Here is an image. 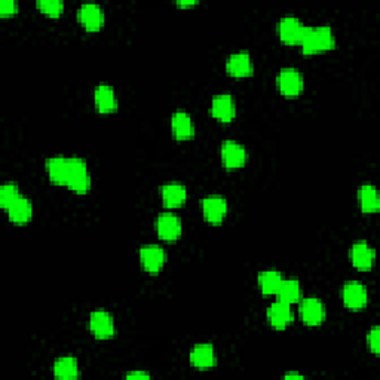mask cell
Wrapping results in <instances>:
<instances>
[{
    "mask_svg": "<svg viewBox=\"0 0 380 380\" xmlns=\"http://www.w3.org/2000/svg\"><path fill=\"white\" fill-rule=\"evenodd\" d=\"M300 318L309 327H318L326 321L327 311L324 303L317 298H306L300 300Z\"/></svg>",
    "mask_w": 380,
    "mask_h": 380,
    "instance_id": "obj_5",
    "label": "cell"
},
{
    "mask_svg": "<svg viewBox=\"0 0 380 380\" xmlns=\"http://www.w3.org/2000/svg\"><path fill=\"white\" fill-rule=\"evenodd\" d=\"M78 20L83 25V29L89 33H96L103 29L104 25V11L100 5L85 3L79 8Z\"/></svg>",
    "mask_w": 380,
    "mask_h": 380,
    "instance_id": "obj_9",
    "label": "cell"
},
{
    "mask_svg": "<svg viewBox=\"0 0 380 380\" xmlns=\"http://www.w3.org/2000/svg\"><path fill=\"white\" fill-rule=\"evenodd\" d=\"M376 253L366 241H358L350 248V262L358 271H370L375 265Z\"/></svg>",
    "mask_w": 380,
    "mask_h": 380,
    "instance_id": "obj_17",
    "label": "cell"
},
{
    "mask_svg": "<svg viewBox=\"0 0 380 380\" xmlns=\"http://www.w3.org/2000/svg\"><path fill=\"white\" fill-rule=\"evenodd\" d=\"M211 116L217 119L219 122L229 124L236 116V104L230 94H220L211 103Z\"/></svg>",
    "mask_w": 380,
    "mask_h": 380,
    "instance_id": "obj_14",
    "label": "cell"
},
{
    "mask_svg": "<svg viewBox=\"0 0 380 380\" xmlns=\"http://www.w3.org/2000/svg\"><path fill=\"white\" fill-rule=\"evenodd\" d=\"M276 87L285 98H298L304 89L303 75L298 69H282L276 76Z\"/></svg>",
    "mask_w": 380,
    "mask_h": 380,
    "instance_id": "obj_3",
    "label": "cell"
},
{
    "mask_svg": "<svg viewBox=\"0 0 380 380\" xmlns=\"http://www.w3.org/2000/svg\"><path fill=\"white\" fill-rule=\"evenodd\" d=\"M89 330L100 340L112 339L116 333L115 320L107 311H94L89 317Z\"/></svg>",
    "mask_w": 380,
    "mask_h": 380,
    "instance_id": "obj_4",
    "label": "cell"
},
{
    "mask_svg": "<svg viewBox=\"0 0 380 380\" xmlns=\"http://www.w3.org/2000/svg\"><path fill=\"white\" fill-rule=\"evenodd\" d=\"M367 343H368L370 350H372L375 355H379V352H380V328L377 326H375L372 330L368 331Z\"/></svg>",
    "mask_w": 380,
    "mask_h": 380,
    "instance_id": "obj_29",
    "label": "cell"
},
{
    "mask_svg": "<svg viewBox=\"0 0 380 380\" xmlns=\"http://www.w3.org/2000/svg\"><path fill=\"white\" fill-rule=\"evenodd\" d=\"M358 199H359L361 210H363V212H366V214H373V212H377L380 210V199L377 194V189L373 186V184H363L358 192Z\"/></svg>",
    "mask_w": 380,
    "mask_h": 380,
    "instance_id": "obj_24",
    "label": "cell"
},
{
    "mask_svg": "<svg viewBox=\"0 0 380 380\" xmlns=\"http://www.w3.org/2000/svg\"><path fill=\"white\" fill-rule=\"evenodd\" d=\"M304 30L306 27L302 24L299 18L291 15L284 16L278 23V36H280L281 42L285 45H300Z\"/></svg>",
    "mask_w": 380,
    "mask_h": 380,
    "instance_id": "obj_12",
    "label": "cell"
},
{
    "mask_svg": "<svg viewBox=\"0 0 380 380\" xmlns=\"http://www.w3.org/2000/svg\"><path fill=\"white\" fill-rule=\"evenodd\" d=\"M190 363L199 370H208L217 364L216 349L210 343H199L190 350Z\"/></svg>",
    "mask_w": 380,
    "mask_h": 380,
    "instance_id": "obj_20",
    "label": "cell"
},
{
    "mask_svg": "<svg viewBox=\"0 0 380 380\" xmlns=\"http://www.w3.org/2000/svg\"><path fill=\"white\" fill-rule=\"evenodd\" d=\"M140 262L146 272L159 273L166 263L165 249L155 244L144 245L140 248Z\"/></svg>",
    "mask_w": 380,
    "mask_h": 380,
    "instance_id": "obj_11",
    "label": "cell"
},
{
    "mask_svg": "<svg viewBox=\"0 0 380 380\" xmlns=\"http://www.w3.org/2000/svg\"><path fill=\"white\" fill-rule=\"evenodd\" d=\"M197 5H198V2H194V0L193 2H177V6H180V8H192Z\"/></svg>",
    "mask_w": 380,
    "mask_h": 380,
    "instance_id": "obj_32",
    "label": "cell"
},
{
    "mask_svg": "<svg viewBox=\"0 0 380 380\" xmlns=\"http://www.w3.org/2000/svg\"><path fill=\"white\" fill-rule=\"evenodd\" d=\"M67 188L76 194H87L91 190V174L88 165L80 157H69Z\"/></svg>",
    "mask_w": 380,
    "mask_h": 380,
    "instance_id": "obj_2",
    "label": "cell"
},
{
    "mask_svg": "<svg viewBox=\"0 0 380 380\" xmlns=\"http://www.w3.org/2000/svg\"><path fill=\"white\" fill-rule=\"evenodd\" d=\"M202 214L208 223L220 225L227 216V201L220 194H210L201 201Z\"/></svg>",
    "mask_w": 380,
    "mask_h": 380,
    "instance_id": "obj_7",
    "label": "cell"
},
{
    "mask_svg": "<svg viewBox=\"0 0 380 380\" xmlns=\"http://www.w3.org/2000/svg\"><path fill=\"white\" fill-rule=\"evenodd\" d=\"M267 321L271 322V326L276 330H284L289 327L294 321L291 304L281 300H276L275 303H272L267 309Z\"/></svg>",
    "mask_w": 380,
    "mask_h": 380,
    "instance_id": "obj_16",
    "label": "cell"
},
{
    "mask_svg": "<svg viewBox=\"0 0 380 380\" xmlns=\"http://www.w3.org/2000/svg\"><path fill=\"white\" fill-rule=\"evenodd\" d=\"M220 156L223 166L227 170H238L243 168L247 162V150L245 147L235 142V140H226L221 144Z\"/></svg>",
    "mask_w": 380,
    "mask_h": 380,
    "instance_id": "obj_8",
    "label": "cell"
},
{
    "mask_svg": "<svg viewBox=\"0 0 380 380\" xmlns=\"http://www.w3.org/2000/svg\"><path fill=\"white\" fill-rule=\"evenodd\" d=\"M20 197V188H18L15 183L2 184V188H0V207L3 210H8Z\"/></svg>",
    "mask_w": 380,
    "mask_h": 380,
    "instance_id": "obj_27",
    "label": "cell"
},
{
    "mask_svg": "<svg viewBox=\"0 0 380 380\" xmlns=\"http://www.w3.org/2000/svg\"><path fill=\"white\" fill-rule=\"evenodd\" d=\"M282 280H284L282 275L278 271H273V269H271V271H263L260 272V275H258V287H260L263 294L276 295Z\"/></svg>",
    "mask_w": 380,
    "mask_h": 380,
    "instance_id": "obj_26",
    "label": "cell"
},
{
    "mask_svg": "<svg viewBox=\"0 0 380 380\" xmlns=\"http://www.w3.org/2000/svg\"><path fill=\"white\" fill-rule=\"evenodd\" d=\"M156 232L161 239L166 243H174L181 236V220L172 212H162L156 219Z\"/></svg>",
    "mask_w": 380,
    "mask_h": 380,
    "instance_id": "obj_10",
    "label": "cell"
},
{
    "mask_svg": "<svg viewBox=\"0 0 380 380\" xmlns=\"http://www.w3.org/2000/svg\"><path fill=\"white\" fill-rule=\"evenodd\" d=\"M276 295H278V300L285 302L289 304L299 303L302 300L300 282L298 280H293V278H290V280H282Z\"/></svg>",
    "mask_w": 380,
    "mask_h": 380,
    "instance_id": "obj_25",
    "label": "cell"
},
{
    "mask_svg": "<svg viewBox=\"0 0 380 380\" xmlns=\"http://www.w3.org/2000/svg\"><path fill=\"white\" fill-rule=\"evenodd\" d=\"M343 303L350 311H361L368 304V293L359 281H349L342 289Z\"/></svg>",
    "mask_w": 380,
    "mask_h": 380,
    "instance_id": "obj_6",
    "label": "cell"
},
{
    "mask_svg": "<svg viewBox=\"0 0 380 380\" xmlns=\"http://www.w3.org/2000/svg\"><path fill=\"white\" fill-rule=\"evenodd\" d=\"M284 379H303V376L299 375V373H289V375L284 376Z\"/></svg>",
    "mask_w": 380,
    "mask_h": 380,
    "instance_id": "obj_33",
    "label": "cell"
},
{
    "mask_svg": "<svg viewBox=\"0 0 380 380\" xmlns=\"http://www.w3.org/2000/svg\"><path fill=\"white\" fill-rule=\"evenodd\" d=\"M6 212L9 220H11L14 225H27L30 223L33 219V203L29 198H25L21 194V197L6 210Z\"/></svg>",
    "mask_w": 380,
    "mask_h": 380,
    "instance_id": "obj_22",
    "label": "cell"
},
{
    "mask_svg": "<svg viewBox=\"0 0 380 380\" xmlns=\"http://www.w3.org/2000/svg\"><path fill=\"white\" fill-rule=\"evenodd\" d=\"M94 100L97 104V110L103 115L115 113L118 110V98L115 89L109 83H100L94 91Z\"/></svg>",
    "mask_w": 380,
    "mask_h": 380,
    "instance_id": "obj_18",
    "label": "cell"
},
{
    "mask_svg": "<svg viewBox=\"0 0 380 380\" xmlns=\"http://www.w3.org/2000/svg\"><path fill=\"white\" fill-rule=\"evenodd\" d=\"M171 131L177 142H188L197 134V128H194L193 119L188 112L177 110L171 118Z\"/></svg>",
    "mask_w": 380,
    "mask_h": 380,
    "instance_id": "obj_13",
    "label": "cell"
},
{
    "mask_svg": "<svg viewBox=\"0 0 380 380\" xmlns=\"http://www.w3.org/2000/svg\"><path fill=\"white\" fill-rule=\"evenodd\" d=\"M226 70L232 78L244 79V78L253 76L254 64L252 57H249V54L243 51V52H236L234 55H230L226 64Z\"/></svg>",
    "mask_w": 380,
    "mask_h": 380,
    "instance_id": "obj_15",
    "label": "cell"
},
{
    "mask_svg": "<svg viewBox=\"0 0 380 380\" xmlns=\"http://www.w3.org/2000/svg\"><path fill=\"white\" fill-rule=\"evenodd\" d=\"M54 376L63 380H73L80 376L79 363L75 357H61L54 363Z\"/></svg>",
    "mask_w": 380,
    "mask_h": 380,
    "instance_id": "obj_23",
    "label": "cell"
},
{
    "mask_svg": "<svg viewBox=\"0 0 380 380\" xmlns=\"http://www.w3.org/2000/svg\"><path fill=\"white\" fill-rule=\"evenodd\" d=\"M18 12V3L15 0H5L0 3V15L2 16H12Z\"/></svg>",
    "mask_w": 380,
    "mask_h": 380,
    "instance_id": "obj_30",
    "label": "cell"
},
{
    "mask_svg": "<svg viewBox=\"0 0 380 380\" xmlns=\"http://www.w3.org/2000/svg\"><path fill=\"white\" fill-rule=\"evenodd\" d=\"M164 205L166 208H180L188 201V189L181 183H168L161 188Z\"/></svg>",
    "mask_w": 380,
    "mask_h": 380,
    "instance_id": "obj_21",
    "label": "cell"
},
{
    "mask_svg": "<svg viewBox=\"0 0 380 380\" xmlns=\"http://www.w3.org/2000/svg\"><path fill=\"white\" fill-rule=\"evenodd\" d=\"M150 375L146 373V372H131L126 375V379L129 380H134V379H149Z\"/></svg>",
    "mask_w": 380,
    "mask_h": 380,
    "instance_id": "obj_31",
    "label": "cell"
},
{
    "mask_svg": "<svg viewBox=\"0 0 380 380\" xmlns=\"http://www.w3.org/2000/svg\"><path fill=\"white\" fill-rule=\"evenodd\" d=\"M46 172L51 183L57 186H67L69 181V157L52 156L46 161Z\"/></svg>",
    "mask_w": 380,
    "mask_h": 380,
    "instance_id": "obj_19",
    "label": "cell"
},
{
    "mask_svg": "<svg viewBox=\"0 0 380 380\" xmlns=\"http://www.w3.org/2000/svg\"><path fill=\"white\" fill-rule=\"evenodd\" d=\"M39 8V11L51 18H58L64 12V2L61 0H41L36 3Z\"/></svg>",
    "mask_w": 380,
    "mask_h": 380,
    "instance_id": "obj_28",
    "label": "cell"
},
{
    "mask_svg": "<svg viewBox=\"0 0 380 380\" xmlns=\"http://www.w3.org/2000/svg\"><path fill=\"white\" fill-rule=\"evenodd\" d=\"M302 51L304 55H315L327 52L336 46V36L328 25L306 27L303 38L300 41Z\"/></svg>",
    "mask_w": 380,
    "mask_h": 380,
    "instance_id": "obj_1",
    "label": "cell"
}]
</instances>
